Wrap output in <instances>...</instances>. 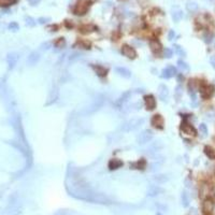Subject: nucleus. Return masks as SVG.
Instances as JSON below:
<instances>
[{"mask_svg": "<svg viewBox=\"0 0 215 215\" xmlns=\"http://www.w3.org/2000/svg\"><path fill=\"white\" fill-rule=\"evenodd\" d=\"M159 92H158V95L159 97H160L161 100H166L167 98H168V95H169V90H168V87L166 86V85L161 84L160 86H159Z\"/></svg>", "mask_w": 215, "mask_h": 215, "instance_id": "nucleus-13", "label": "nucleus"}, {"mask_svg": "<svg viewBox=\"0 0 215 215\" xmlns=\"http://www.w3.org/2000/svg\"><path fill=\"white\" fill-rule=\"evenodd\" d=\"M39 59H40V54L37 53V52H33V53L30 54V56L28 57V62L31 66H33V65H36L39 62Z\"/></svg>", "mask_w": 215, "mask_h": 215, "instance_id": "nucleus-18", "label": "nucleus"}, {"mask_svg": "<svg viewBox=\"0 0 215 215\" xmlns=\"http://www.w3.org/2000/svg\"><path fill=\"white\" fill-rule=\"evenodd\" d=\"M109 169L110 170H115V169H118V168H120V167L123 166V161L120 160V159H111L110 161H109Z\"/></svg>", "mask_w": 215, "mask_h": 215, "instance_id": "nucleus-14", "label": "nucleus"}, {"mask_svg": "<svg viewBox=\"0 0 215 215\" xmlns=\"http://www.w3.org/2000/svg\"><path fill=\"white\" fill-rule=\"evenodd\" d=\"M130 95H131V92H125V94H124V95L122 96V97H120V99L117 100V101H116L115 104L117 105V107H120L122 104H124V103H125L126 101L128 100V98H129V96H130Z\"/></svg>", "mask_w": 215, "mask_h": 215, "instance_id": "nucleus-19", "label": "nucleus"}, {"mask_svg": "<svg viewBox=\"0 0 215 215\" xmlns=\"http://www.w3.org/2000/svg\"><path fill=\"white\" fill-rule=\"evenodd\" d=\"M204 154L210 159H215V151L211 146H205L204 147Z\"/></svg>", "mask_w": 215, "mask_h": 215, "instance_id": "nucleus-21", "label": "nucleus"}, {"mask_svg": "<svg viewBox=\"0 0 215 215\" xmlns=\"http://www.w3.org/2000/svg\"><path fill=\"white\" fill-rule=\"evenodd\" d=\"M210 62H211V65H212V67L215 69V57H211Z\"/></svg>", "mask_w": 215, "mask_h": 215, "instance_id": "nucleus-31", "label": "nucleus"}, {"mask_svg": "<svg viewBox=\"0 0 215 215\" xmlns=\"http://www.w3.org/2000/svg\"><path fill=\"white\" fill-rule=\"evenodd\" d=\"M164 192V189L160 188L159 186H157V185H151V186L149 187V189H147V195L151 196V197H153V196H156V195L160 194V192Z\"/></svg>", "mask_w": 215, "mask_h": 215, "instance_id": "nucleus-12", "label": "nucleus"}, {"mask_svg": "<svg viewBox=\"0 0 215 215\" xmlns=\"http://www.w3.org/2000/svg\"><path fill=\"white\" fill-rule=\"evenodd\" d=\"M213 210H214V202L213 200L211 199H207L204 200V202L202 204V211L205 215H210L212 214Z\"/></svg>", "mask_w": 215, "mask_h": 215, "instance_id": "nucleus-5", "label": "nucleus"}, {"mask_svg": "<svg viewBox=\"0 0 215 215\" xmlns=\"http://www.w3.org/2000/svg\"><path fill=\"white\" fill-rule=\"evenodd\" d=\"M115 72L120 77H125V79H129L131 77V72L128 69H126L124 67H116L115 68Z\"/></svg>", "mask_w": 215, "mask_h": 215, "instance_id": "nucleus-11", "label": "nucleus"}, {"mask_svg": "<svg viewBox=\"0 0 215 215\" xmlns=\"http://www.w3.org/2000/svg\"><path fill=\"white\" fill-rule=\"evenodd\" d=\"M151 124L155 128L162 129L164 128V118H162L161 115H159V114H156V115H154L153 117H152Z\"/></svg>", "mask_w": 215, "mask_h": 215, "instance_id": "nucleus-6", "label": "nucleus"}, {"mask_svg": "<svg viewBox=\"0 0 215 215\" xmlns=\"http://www.w3.org/2000/svg\"><path fill=\"white\" fill-rule=\"evenodd\" d=\"M122 53H123L124 56L128 57V58H136L137 57V52L135 51V49L133 47H131V46L129 45H123V47H122Z\"/></svg>", "mask_w": 215, "mask_h": 215, "instance_id": "nucleus-4", "label": "nucleus"}, {"mask_svg": "<svg viewBox=\"0 0 215 215\" xmlns=\"http://www.w3.org/2000/svg\"><path fill=\"white\" fill-rule=\"evenodd\" d=\"M162 74H161V77H164V79H170V77H174V75H177V69L174 68V67L170 66V67H167V68H165L164 70H162V72H161Z\"/></svg>", "mask_w": 215, "mask_h": 215, "instance_id": "nucleus-7", "label": "nucleus"}, {"mask_svg": "<svg viewBox=\"0 0 215 215\" xmlns=\"http://www.w3.org/2000/svg\"><path fill=\"white\" fill-rule=\"evenodd\" d=\"M177 67H179L181 70H183V71H188V70H189V66L185 62H183V60H179V62H177Z\"/></svg>", "mask_w": 215, "mask_h": 215, "instance_id": "nucleus-23", "label": "nucleus"}, {"mask_svg": "<svg viewBox=\"0 0 215 215\" xmlns=\"http://www.w3.org/2000/svg\"><path fill=\"white\" fill-rule=\"evenodd\" d=\"M150 47H151V50L154 52V53H160L161 51V44L159 43L157 40H152L151 42H150Z\"/></svg>", "mask_w": 215, "mask_h": 215, "instance_id": "nucleus-17", "label": "nucleus"}, {"mask_svg": "<svg viewBox=\"0 0 215 215\" xmlns=\"http://www.w3.org/2000/svg\"><path fill=\"white\" fill-rule=\"evenodd\" d=\"M144 101H145V105L147 110H154L156 108V100L154 98V96L147 95L144 97Z\"/></svg>", "mask_w": 215, "mask_h": 215, "instance_id": "nucleus-8", "label": "nucleus"}, {"mask_svg": "<svg viewBox=\"0 0 215 215\" xmlns=\"http://www.w3.org/2000/svg\"><path fill=\"white\" fill-rule=\"evenodd\" d=\"M92 68L95 70V72L97 73V75H99V77H105L107 73H108V70L105 69V68H103L102 66H98V65L96 66V65H92Z\"/></svg>", "mask_w": 215, "mask_h": 215, "instance_id": "nucleus-15", "label": "nucleus"}, {"mask_svg": "<svg viewBox=\"0 0 215 215\" xmlns=\"http://www.w3.org/2000/svg\"><path fill=\"white\" fill-rule=\"evenodd\" d=\"M87 9H88V5H87V2H79L77 5H75L74 13L77 14V15H83V14L86 13Z\"/></svg>", "mask_w": 215, "mask_h": 215, "instance_id": "nucleus-9", "label": "nucleus"}, {"mask_svg": "<svg viewBox=\"0 0 215 215\" xmlns=\"http://www.w3.org/2000/svg\"><path fill=\"white\" fill-rule=\"evenodd\" d=\"M214 92V87L211 85H201L200 86V95L203 99H207L213 95Z\"/></svg>", "mask_w": 215, "mask_h": 215, "instance_id": "nucleus-3", "label": "nucleus"}, {"mask_svg": "<svg viewBox=\"0 0 215 215\" xmlns=\"http://www.w3.org/2000/svg\"><path fill=\"white\" fill-rule=\"evenodd\" d=\"M174 50H175V53H177L181 56H185V52L183 51V49L179 45H174Z\"/></svg>", "mask_w": 215, "mask_h": 215, "instance_id": "nucleus-26", "label": "nucleus"}, {"mask_svg": "<svg viewBox=\"0 0 215 215\" xmlns=\"http://www.w3.org/2000/svg\"><path fill=\"white\" fill-rule=\"evenodd\" d=\"M153 180L155 181V182L158 183V184H161V183H166L167 181L169 180V177H167V175H165V174H159V175L154 177Z\"/></svg>", "mask_w": 215, "mask_h": 215, "instance_id": "nucleus-20", "label": "nucleus"}, {"mask_svg": "<svg viewBox=\"0 0 215 215\" xmlns=\"http://www.w3.org/2000/svg\"><path fill=\"white\" fill-rule=\"evenodd\" d=\"M10 29H12V30H17L18 29V25L16 23H12V24H10Z\"/></svg>", "mask_w": 215, "mask_h": 215, "instance_id": "nucleus-29", "label": "nucleus"}, {"mask_svg": "<svg viewBox=\"0 0 215 215\" xmlns=\"http://www.w3.org/2000/svg\"><path fill=\"white\" fill-rule=\"evenodd\" d=\"M29 1H30V3H31V5H35V3L39 2V0H29Z\"/></svg>", "mask_w": 215, "mask_h": 215, "instance_id": "nucleus-33", "label": "nucleus"}, {"mask_svg": "<svg viewBox=\"0 0 215 215\" xmlns=\"http://www.w3.org/2000/svg\"><path fill=\"white\" fill-rule=\"evenodd\" d=\"M152 139H153V132H152L151 130H149V129H145V130H143L142 132H140L138 135V137H137V142H138V144H140V145H143V144L151 142Z\"/></svg>", "mask_w": 215, "mask_h": 215, "instance_id": "nucleus-1", "label": "nucleus"}, {"mask_svg": "<svg viewBox=\"0 0 215 215\" xmlns=\"http://www.w3.org/2000/svg\"><path fill=\"white\" fill-rule=\"evenodd\" d=\"M182 204L184 207H187V205L189 204V197H188V194L186 192H182Z\"/></svg>", "mask_w": 215, "mask_h": 215, "instance_id": "nucleus-22", "label": "nucleus"}, {"mask_svg": "<svg viewBox=\"0 0 215 215\" xmlns=\"http://www.w3.org/2000/svg\"><path fill=\"white\" fill-rule=\"evenodd\" d=\"M136 165H137V168H138V169H144L145 166H146V162H145L144 159H141V160L138 161Z\"/></svg>", "mask_w": 215, "mask_h": 215, "instance_id": "nucleus-27", "label": "nucleus"}, {"mask_svg": "<svg viewBox=\"0 0 215 215\" xmlns=\"http://www.w3.org/2000/svg\"><path fill=\"white\" fill-rule=\"evenodd\" d=\"M182 130L184 131L186 135H189V136H196V129L192 127V125H188V124H184L182 126Z\"/></svg>", "mask_w": 215, "mask_h": 215, "instance_id": "nucleus-16", "label": "nucleus"}, {"mask_svg": "<svg viewBox=\"0 0 215 215\" xmlns=\"http://www.w3.org/2000/svg\"><path fill=\"white\" fill-rule=\"evenodd\" d=\"M143 123H144V120H142V118H141V120L140 118H135V120H131L125 125L124 130L125 131L135 130V129H137L139 126H141V124H143Z\"/></svg>", "mask_w": 215, "mask_h": 215, "instance_id": "nucleus-2", "label": "nucleus"}, {"mask_svg": "<svg viewBox=\"0 0 215 215\" xmlns=\"http://www.w3.org/2000/svg\"><path fill=\"white\" fill-rule=\"evenodd\" d=\"M156 215H162V214H160V213H157V214Z\"/></svg>", "mask_w": 215, "mask_h": 215, "instance_id": "nucleus-34", "label": "nucleus"}, {"mask_svg": "<svg viewBox=\"0 0 215 215\" xmlns=\"http://www.w3.org/2000/svg\"><path fill=\"white\" fill-rule=\"evenodd\" d=\"M80 57V55L79 54H73L71 57H70V62H72V60H74V59H77V58H79Z\"/></svg>", "mask_w": 215, "mask_h": 215, "instance_id": "nucleus-30", "label": "nucleus"}, {"mask_svg": "<svg viewBox=\"0 0 215 215\" xmlns=\"http://www.w3.org/2000/svg\"><path fill=\"white\" fill-rule=\"evenodd\" d=\"M14 56V54H12V55H9V60H11V64H12V67L14 66V64L16 62V60H17V58H18V56H15V57H13Z\"/></svg>", "mask_w": 215, "mask_h": 215, "instance_id": "nucleus-28", "label": "nucleus"}, {"mask_svg": "<svg viewBox=\"0 0 215 215\" xmlns=\"http://www.w3.org/2000/svg\"><path fill=\"white\" fill-rule=\"evenodd\" d=\"M173 36H174V32H173V31H171V32L169 33V39H170V40H172V38H173Z\"/></svg>", "mask_w": 215, "mask_h": 215, "instance_id": "nucleus-32", "label": "nucleus"}, {"mask_svg": "<svg viewBox=\"0 0 215 215\" xmlns=\"http://www.w3.org/2000/svg\"><path fill=\"white\" fill-rule=\"evenodd\" d=\"M199 129H200V131H201V133H202L203 136H207V127L205 124H200Z\"/></svg>", "mask_w": 215, "mask_h": 215, "instance_id": "nucleus-25", "label": "nucleus"}, {"mask_svg": "<svg viewBox=\"0 0 215 215\" xmlns=\"http://www.w3.org/2000/svg\"><path fill=\"white\" fill-rule=\"evenodd\" d=\"M162 147H164V143L161 141H156V142H153L150 145V147L147 149V153H157Z\"/></svg>", "mask_w": 215, "mask_h": 215, "instance_id": "nucleus-10", "label": "nucleus"}, {"mask_svg": "<svg viewBox=\"0 0 215 215\" xmlns=\"http://www.w3.org/2000/svg\"><path fill=\"white\" fill-rule=\"evenodd\" d=\"M164 54L166 58H171V57L173 56V51H172L171 49H169V47H166V49L164 50Z\"/></svg>", "mask_w": 215, "mask_h": 215, "instance_id": "nucleus-24", "label": "nucleus"}]
</instances>
